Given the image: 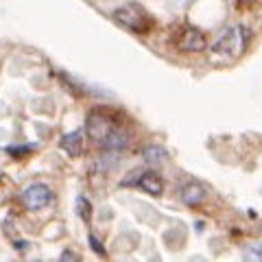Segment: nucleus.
Segmentation results:
<instances>
[{"mask_svg":"<svg viewBox=\"0 0 262 262\" xmlns=\"http://www.w3.org/2000/svg\"><path fill=\"white\" fill-rule=\"evenodd\" d=\"M249 44V31L245 27H229L221 33V37L212 46V61L229 63L238 57Z\"/></svg>","mask_w":262,"mask_h":262,"instance_id":"obj_1","label":"nucleus"},{"mask_svg":"<svg viewBox=\"0 0 262 262\" xmlns=\"http://www.w3.org/2000/svg\"><path fill=\"white\" fill-rule=\"evenodd\" d=\"M114 20L129 31L140 33V35L142 33H149V29H151V18L138 5H125V7H120V9H116L114 11Z\"/></svg>","mask_w":262,"mask_h":262,"instance_id":"obj_2","label":"nucleus"},{"mask_svg":"<svg viewBox=\"0 0 262 262\" xmlns=\"http://www.w3.org/2000/svg\"><path fill=\"white\" fill-rule=\"evenodd\" d=\"M114 129H116L114 127V120L110 116H105L103 112H92L88 116V120H85L88 136L92 138V140H96V142H103Z\"/></svg>","mask_w":262,"mask_h":262,"instance_id":"obj_3","label":"nucleus"},{"mask_svg":"<svg viewBox=\"0 0 262 262\" xmlns=\"http://www.w3.org/2000/svg\"><path fill=\"white\" fill-rule=\"evenodd\" d=\"M22 199H24V206L29 210H42L51 203L53 192H51V188L44 186V184H33L22 192Z\"/></svg>","mask_w":262,"mask_h":262,"instance_id":"obj_4","label":"nucleus"},{"mask_svg":"<svg viewBox=\"0 0 262 262\" xmlns=\"http://www.w3.org/2000/svg\"><path fill=\"white\" fill-rule=\"evenodd\" d=\"M206 35L199 31V29H186L182 33V37H179V48H182L184 53H201L206 51Z\"/></svg>","mask_w":262,"mask_h":262,"instance_id":"obj_5","label":"nucleus"},{"mask_svg":"<svg viewBox=\"0 0 262 262\" xmlns=\"http://www.w3.org/2000/svg\"><path fill=\"white\" fill-rule=\"evenodd\" d=\"M182 201L186 203V206H190V208H196V206H201L203 201L208 199V188L199 184V182H190V184H186L182 188Z\"/></svg>","mask_w":262,"mask_h":262,"instance_id":"obj_6","label":"nucleus"},{"mask_svg":"<svg viewBox=\"0 0 262 262\" xmlns=\"http://www.w3.org/2000/svg\"><path fill=\"white\" fill-rule=\"evenodd\" d=\"M59 149L68 155V158H79L83 153V131H70V134L61 136Z\"/></svg>","mask_w":262,"mask_h":262,"instance_id":"obj_7","label":"nucleus"},{"mask_svg":"<svg viewBox=\"0 0 262 262\" xmlns=\"http://www.w3.org/2000/svg\"><path fill=\"white\" fill-rule=\"evenodd\" d=\"M138 186H140L144 192L153 194V196H160L164 192V182H162V177L155 173V170H142Z\"/></svg>","mask_w":262,"mask_h":262,"instance_id":"obj_8","label":"nucleus"},{"mask_svg":"<svg viewBox=\"0 0 262 262\" xmlns=\"http://www.w3.org/2000/svg\"><path fill=\"white\" fill-rule=\"evenodd\" d=\"M166 158H168V153L160 144H149V146H144V149H142V160L146 164H160Z\"/></svg>","mask_w":262,"mask_h":262,"instance_id":"obj_9","label":"nucleus"},{"mask_svg":"<svg viewBox=\"0 0 262 262\" xmlns=\"http://www.w3.org/2000/svg\"><path fill=\"white\" fill-rule=\"evenodd\" d=\"M127 140H129L127 134H122V131L114 129L112 134H110L107 138H105V140H103L101 144H103L107 151H110V149H112V151H120V149H125V146H127Z\"/></svg>","mask_w":262,"mask_h":262,"instance_id":"obj_10","label":"nucleus"},{"mask_svg":"<svg viewBox=\"0 0 262 262\" xmlns=\"http://www.w3.org/2000/svg\"><path fill=\"white\" fill-rule=\"evenodd\" d=\"M77 214L83 219L85 223L90 221V216H92V203H90L83 194H79V196H77Z\"/></svg>","mask_w":262,"mask_h":262,"instance_id":"obj_11","label":"nucleus"},{"mask_svg":"<svg viewBox=\"0 0 262 262\" xmlns=\"http://www.w3.org/2000/svg\"><path fill=\"white\" fill-rule=\"evenodd\" d=\"M245 260L262 262V243H251L245 247Z\"/></svg>","mask_w":262,"mask_h":262,"instance_id":"obj_12","label":"nucleus"},{"mask_svg":"<svg viewBox=\"0 0 262 262\" xmlns=\"http://www.w3.org/2000/svg\"><path fill=\"white\" fill-rule=\"evenodd\" d=\"M88 241H90V247H92V251H96L98 256H105V247H103V243L98 241L94 234H90V236H88Z\"/></svg>","mask_w":262,"mask_h":262,"instance_id":"obj_13","label":"nucleus"},{"mask_svg":"<svg viewBox=\"0 0 262 262\" xmlns=\"http://www.w3.org/2000/svg\"><path fill=\"white\" fill-rule=\"evenodd\" d=\"M59 260H70V262H77V260H79V256H77V253H72V251H63L61 256H59Z\"/></svg>","mask_w":262,"mask_h":262,"instance_id":"obj_14","label":"nucleus"}]
</instances>
